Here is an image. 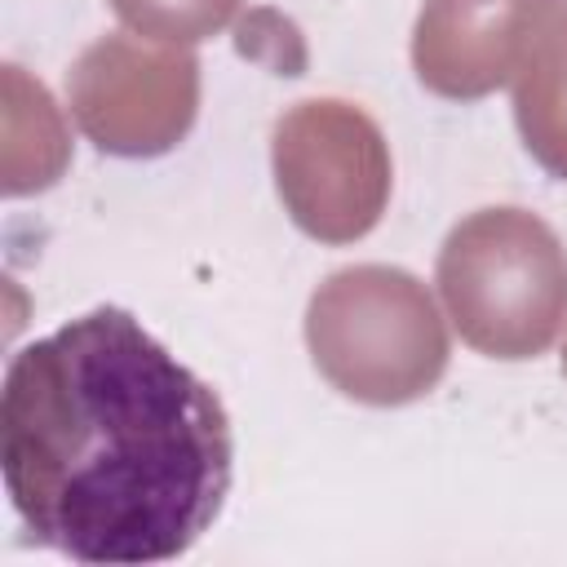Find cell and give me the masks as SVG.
Returning <instances> with one entry per match:
<instances>
[{
  "label": "cell",
  "instance_id": "cell-1",
  "mask_svg": "<svg viewBox=\"0 0 567 567\" xmlns=\"http://www.w3.org/2000/svg\"><path fill=\"white\" fill-rule=\"evenodd\" d=\"M0 470L35 545L75 563H173L221 514L230 416L128 310L22 346L0 390Z\"/></svg>",
  "mask_w": 567,
  "mask_h": 567
}]
</instances>
